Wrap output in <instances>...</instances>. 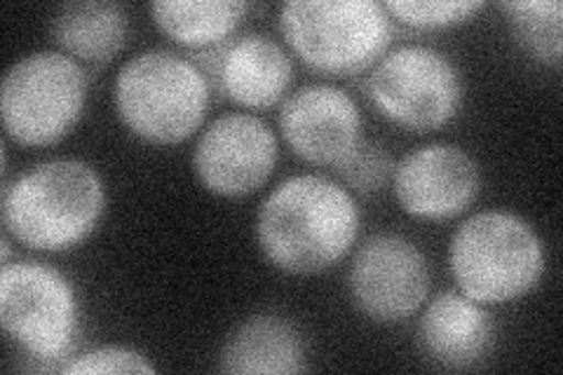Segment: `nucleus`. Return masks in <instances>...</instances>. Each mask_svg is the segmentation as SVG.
I'll list each match as a JSON object with an SVG mask.
<instances>
[{"label":"nucleus","mask_w":563,"mask_h":375,"mask_svg":"<svg viewBox=\"0 0 563 375\" xmlns=\"http://www.w3.org/2000/svg\"><path fill=\"white\" fill-rule=\"evenodd\" d=\"M362 228L360 205L341 181L322 174L289 176L256 211V244L287 275H320L339 265Z\"/></svg>","instance_id":"obj_1"},{"label":"nucleus","mask_w":563,"mask_h":375,"mask_svg":"<svg viewBox=\"0 0 563 375\" xmlns=\"http://www.w3.org/2000/svg\"><path fill=\"white\" fill-rule=\"evenodd\" d=\"M101 174L85 159L59 157L3 184L5 232L33 252L64 254L95 235L106 213Z\"/></svg>","instance_id":"obj_2"},{"label":"nucleus","mask_w":563,"mask_h":375,"mask_svg":"<svg viewBox=\"0 0 563 375\" xmlns=\"http://www.w3.org/2000/svg\"><path fill=\"white\" fill-rule=\"evenodd\" d=\"M115 113L125 130L153 146H179L209 113L211 87L200 66L172 49H146L120 66Z\"/></svg>","instance_id":"obj_3"},{"label":"nucleus","mask_w":563,"mask_h":375,"mask_svg":"<svg viewBox=\"0 0 563 375\" xmlns=\"http://www.w3.org/2000/svg\"><path fill=\"white\" fill-rule=\"evenodd\" d=\"M449 267L457 291L486 308H498L538 287L544 275V244L519 213L488 209L457 225Z\"/></svg>","instance_id":"obj_4"},{"label":"nucleus","mask_w":563,"mask_h":375,"mask_svg":"<svg viewBox=\"0 0 563 375\" xmlns=\"http://www.w3.org/2000/svg\"><path fill=\"white\" fill-rule=\"evenodd\" d=\"M277 24L298 59L333 78L374 68L395 35L393 16L376 0H289Z\"/></svg>","instance_id":"obj_5"},{"label":"nucleus","mask_w":563,"mask_h":375,"mask_svg":"<svg viewBox=\"0 0 563 375\" xmlns=\"http://www.w3.org/2000/svg\"><path fill=\"white\" fill-rule=\"evenodd\" d=\"M0 324L33 362L62 371L76 354L80 300L70 279L41 261H10L0 271Z\"/></svg>","instance_id":"obj_6"},{"label":"nucleus","mask_w":563,"mask_h":375,"mask_svg":"<svg viewBox=\"0 0 563 375\" xmlns=\"http://www.w3.org/2000/svg\"><path fill=\"white\" fill-rule=\"evenodd\" d=\"M87 106V70L59 49L16 59L0 85L8 139L29 148L55 146L74 132Z\"/></svg>","instance_id":"obj_7"},{"label":"nucleus","mask_w":563,"mask_h":375,"mask_svg":"<svg viewBox=\"0 0 563 375\" xmlns=\"http://www.w3.org/2000/svg\"><path fill=\"white\" fill-rule=\"evenodd\" d=\"M366 95L376 109L409 132H432L449 124L465 99L461 68L430 45L387 49L368 70Z\"/></svg>","instance_id":"obj_8"},{"label":"nucleus","mask_w":563,"mask_h":375,"mask_svg":"<svg viewBox=\"0 0 563 375\" xmlns=\"http://www.w3.org/2000/svg\"><path fill=\"white\" fill-rule=\"evenodd\" d=\"M347 294L352 306L376 324L407 321L428 300V258L413 240L397 232H378L352 256Z\"/></svg>","instance_id":"obj_9"},{"label":"nucleus","mask_w":563,"mask_h":375,"mask_svg":"<svg viewBox=\"0 0 563 375\" xmlns=\"http://www.w3.org/2000/svg\"><path fill=\"white\" fill-rule=\"evenodd\" d=\"M279 159V141L266 120L252 113H225L202 130L192 169L205 190L238 200L271 181Z\"/></svg>","instance_id":"obj_10"},{"label":"nucleus","mask_w":563,"mask_h":375,"mask_svg":"<svg viewBox=\"0 0 563 375\" xmlns=\"http://www.w3.org/2000/svg\"><path fill=\"white\" fill-rule=\"evenodd\" d=\"M279 132L303 163L336 169L364 141V118L345 89L312 82L282 103Z\"/></svg>","instance_id":"obj_11"},{"label":"nucleus","mask_w":563,"mask_h":375,"mask_svg":"<svg viewBox=\"0 0 563 375\" xmlns=\"http://www.w3.org/2000/svg\"><path fill=\"white\" fill-rule=\"evenodd\" d=\"M399 207L413 219L449 221L461 217L482 190L477 159L455 144H426L404 155L393 176Z\"/></svg>","instance_id":"obj_12"},{"label":"nucleus","mask_w":563,"mask_h":375,"mask_svg":"<svg viewBox=\"0 0 563 375\" xmlns=\"http://www.w3.org/2000/svg\"><path fill=\"white\" fill-rule=\"evenodd\" d=\"M209 80L211 92L242 109L266 111L287 99L294 82L289 52L266 33H238L231 41L192 57Z\"/></svg>","instance_id":"obj_13"},{"label":"nucleus","mask_w":563,"mask_h":375,"mask_svg":"<svg viewBox=\"0 0 563 375\" xmlns=\"http://www.w3.org/2000/svg\"><path fill=\"white\" fill-rule=\"evenodd\" d=\"M418 343L439 366L474 368L488 360L496 345V321L486 306L463 291H442L422 306Z\"/></svg>","instance_id":"obj_14"},{"label":"nucleus","mask_w":563,"mask_h":375,"mask_svg":"<svg viewBox=\"0 0 563 375\" xmlns=\"http://www.w3.org/2000/svg\"><path fill=\"white\" fill-rule=\"evenodd\" d=\"M308 368L306 338L291 319L258 312L225 338L219 371L231 375H296Z\"/></svg>","instance_id":"obj_15"},{"label":"nucleus","mask_w":563,"mask_h":375,"mask_svg":"<svg viewBox=\"0 0 563 375\" xmlns=\"http://www.w3.org/2000/svg\"><path fill=\"white\" fill-rule=\"evenodd\" d=\"M130 35L128 12L109 0H78L64 3L49 20V38L59 52L78 64H111Z\"/></svg>","instance_id":"obj_16"},{"label":"nucleus","mask_w":563,"mask_h":375,"mask_svg":"<svg viewBox=\"0 0 563 375\" xmlns=\"http://www.w3.org/2000/svg\"><path fill=\"white\" fill-rule=\"evenodd\" d=\"M250 8L242 0H157L151 14L169 41L205 52L238 35Z\"/></svg>","instance_id":"obj_17"},{"label":"nucleus","mask_w":563,"mask_h":375,"mask_svg":"<svg viewBox=\"0 0 563 375\" xmlns=\"http://www.w3.org/2000/svg\"><path fill=\"white\" fill-rule=\"evenodd\" d=\"M500 10L507 12L509 31L528 57L544 66L561 64L563 5L559 0H512L500 3Z\"/></svg>","instance_id":"obj_18"},{"label":"nucleus","mask_w":563,"mask_h":375,"mask_svg":"<svg viewBox=\"0 0 563 375\" xmlns=\"http://www.w3.org/2000/svg\"><path fill=\"white\" fill-rule=\"evenodd\" d=\"M395 167L397 163L390 148L380 141L364 139L336 167V174L352 195H376L387 184H393Z\"/></svg>","instance_id":"obj_19"},{"label":"nucleus","mask_w":563,"mask_h":375,"mask_svg":"<svg viewBox=\"0 0 563 375\" xmlns=\"http://www.w3.org/2000/svg\"><path fill=\"white\" fill-rule=\"evenodd\" d=\"M383 5L387 14L393 16V22L416 31L451 29L470 22L474 14L484 10V3H479V0H446V3H437V0H387Z\"/></svg>","instance_id":"obj_20"},{"label":"nucleus","mask_w":563,"mask_h":375,"mask_svg":"<svg viewBox=\"0 0 563 375\" xmlns=\"http://www.w3.org/2000/svg\"><path fill=\"white\" fill-rule=\"evenodd\" d=\"M66 375H82V373H139L148 375L155 373V366L148 362L146 354L139 350L122 348V345H101L95 350H87L74 354L62 366Z\"/></svg>","instance_id":"obj_21"}]
</instances>
